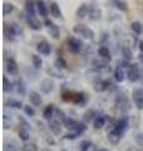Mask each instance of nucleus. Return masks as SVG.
I'll return each instance as SVG.
<instances>
[{
	"label": "nucleus",
	"instance_id": "10",
	"mask_svg": "<svg viewBox=\"0 0 143 151\" xmlns=\"http://www.w3.org/2000/svg\"><path fill=\"white\" fill-rule=\"evenodd\" d=\"M5 33L9 35H11V37H18V35L23 34V30L16 23H11V24H8L5 27Z\"/></svg>",
	"mask_w": 143,
	"mask_h": 151
},
{
	"label": "nucleus",
	"instance_id": "39",
	"mask_svg": "<svg viewBox=\"0 0 143 151\" xmlns=\"http://www.w3.org/2000/svg\"><path fill=\"white\" fill-rule=\"evenodd\" d=\"M134 141H136V144L138 146L143 147V132H137V134L134 135Z\"/></svg>",
	"mask_w": 143,
	"mask_h": 151
},
{
	"label": "nucleus",
	"instance_id": "31",
	"mask_svg": "<svg viewBox=\"0 0 143 151\" xmlns=\"http://www.w3.org/2000/svg\"><path fill=\"white\" fill-rule=\"evenodd\" d=\"M122 55H123V58H124V60L133 59L132 50H131V48H128V47H122Z\"/></svg>",
	"mask_w": 143,
	"mask_h": 151
},
{
	"label": "nucleus",
	"instance_id": "13",
	"mask_svg": "<svg viewBox=\"0 0 143 151\" xmlns=\"http://www.w3.org/2000/svg\"><path fill=\"white\" fill-rule=\"evenodd\" d=\"M5 68H6V72L10 74V76H16L19 73V65L18 63L15 62V59H8L6 60V65H5Z\"/></svg>",
	"mask_w": 143,
	"mask_h": 151
},
{
	"label": "nucleus",
	"instance_id": "40",
	"mask_svg": "<svg viewBox=\"0 0 143 151\" xmlns=\"http://www.w3.org/2000/svg\"><path fill=\"white\" fill-rule=\"evenodd\" d=\"M94 115H95V111H94V110H89L88 112H85V113H84V117H83V120H84L85 122H89L90 120H93Z\"/></svg>",
	"mask_w": 143,
	"mask_h": 151
},
{
	"label": "nucleus",
	"instance_id": "30",
	"mask_svg": "<svg viewBox=\"0 0 143 151\" xmlns=\"http://www.w3.org/2000/svg\"><path fill=\"white\" fill-rule=\"evenodd\" d=\"M3 83H4V86H3V89H4V92L5 93H9V92H11L13 89H14V84L9 81V79L6 77H4L3 78Z\"/></svg>",
	"mask_w": 143,
	"mask_h": 151
},
{
	"label": "nucleus",
	"instance_id": "23",
	"mask_svg": "<svg viewBox=\"0 0 143 151\" xmlns=\"http://www.w3.org/2000/svg\"><path fill=\"white\" fill-rule=\"evenodd\" d=\"M54 111H55V108H54V106H53V105H48V106L45 107L44 112H43V117H44L45 120H48V121L53 120Z\"/></svg>",
	"mask_w": 143,
	"mask_h": 151
},
{
	"label": "nucleus",
	"instance_id": "6",
	"mask_svg": "<svg viewBox=\"0 0 143 151\" xmlns=\"http://www.w3.org/2000/svg\"><path fill=\"white\" fill-rule=\"evenodd\" d=\"M68 48H69V50L72 52V53L77 54V53H79V52L82 50L83 43H82V40L80 39H77V38L72 37V38L68 39Z\"/></svg>",
	"mask_w": 143,
	"mask_h": 151
},
{
	"label": "nucleus",
	"instance_id": "34",
	"mask_svg": "<svg viewBox=\"0 0 143 151\" xmlns=\"http://www.w3.org/2000/svg\"><path fill=\"white\" fill-rule=\"evenodd\" d=\"M85 15H88V5L87 4H83L80 5L77 10V17L78 18H84Z\"/></svg>",
	"mask_w": 143,
	"mask_h": 151
},
{
	"label": "nucleus",
	"instance_id": "7",
	"mask_svg": "<svg viewBox=\"0 0 143 151\" xmlns=\"http://www.w3.org/2000/svg\"><path fill=\"white\" fill-rule=\"evenodd\" d=\"M45 27L48 28V33L51 35V38H54V39H58L59 35H60V30H59V27L54 24L51 20L49 19H46L45 20Z\"/></svg>",
	"mask_w": 143,
	"mask_h": 151
},
{
	"label": "nucleus",
	"instance_id": "22",
	"mask_svg": "<svg viewBox=\"0 0 143 151\" xmlns=\"http://www.w3.org/2000/svg\"><path fill=\"white\" fill-rule=\"evenodd\" d=\"M49 10H50V15H53L54 18H60V17H61L60 8H59V5H58V4H56L55 1H51V3H50Z\"/></svg>",
	"mask_w": 143,
	"mask_h": 151
},
{
	"label": "nucleus",
	"instance_id": "33",
	"mask_svg": "<svg viewBox=\"0 0 143 151\" xmlns=\"http://www.w3.org/2000/svg\"><path fill=\"white\" fill-rule=\"evenodd\" d=\"M3 151H18V145L14 141H6L4 144V149Z\"/></svg>",
	"mask_w": 143,
	"mask_h": 151
},
{
	"label": "nucleus",
	"instance_id": "16",
	"mask_svg": "<svg viewBox=\"0 0 143 151\" xmlns=\"http://www.w3.org/2000/svg\"><path fill=\"white\" fill-rule=\"evenodd\" d=\"M108 63L109 60L108 59H104V58H101V57H98V58H95L92 60V65L93 68L101 70V69H106L108 67Z\"/></svg>",
	"mask_w": 143,
	"mask_h": 151
},
{
	"label": "nucleus",
	"instance_id": "28",
	"mask_svg": "<svg viewBox=\"0 0 143 151\" xmlns=\"http://www.w3.org/2000/svg\"><path fill=\"white\" fill-rule=\"evenodd\" d=\"M131 28H132V30L136 34H139V35L143 34V23H141V22H133Z\"/></svg>",
	"mask_w": 143,
	"mask_h": 151
},
{
	"label": "nucleus",
	"instance_id": "47",
	"mask_svg": "<svg viewBox=\"0 0 143 151\" xmlns=\"http://www.w3.org/2000/svg\"><path fill=\"white\" fill-rule=\"evenodd\" d=\"M99 151H108V150H106V149H101V150H99Z\"/></svg>",
	"mask_w": 143,
	"mask_h": 151
},
{
	"label": "nucleus",
	"instance_id": "27",
	"mask_svg": "<svg viewBox=\"0 0 143 151\" xmlns=\"http://www.w3.org/2000/svg\"><path fill=\"white\" fill-rule=\"evenodd\" d=\"M93 125H94L95 129H102V127H103L104 125H106V116H103V115H98V116L94 119Z\"/></svg>",
	"mask_w": 143,
	"mask_h": 151
},
{
	"label": "nucleus",
	"instance_id": "37",
	"mask_svg": "<svg viewBox=\"0 0 143 151\" xmlns=\"http://www.w3.org/2000/svg\"><path fill=\"white\" fill-rule=\"evenodd\" d=\"M23 151H38V146L34 142H25L21 146Z\"/></svg>",
	"mask_w": 143,
	"mask_h": 151
},
{
	"label": "nucleus",
	"instance_id": "36",
	"mask_svg": "<svg viewBox=\"0 0 143 151\" xmlns=\"http://www.w3.org/2000/svg\"><path fill=\"white\" fill-rule=\"evenodd\" d=\"M31 62H33V65H34V68L36 69H39L41 67V64H43V60L39 55H36V54H33L31 55Z\"/></svg>",
	"mask_w": 143,
	"mask_h": 151
},
{
	"label": "nucleus",
	"instance_id": "18",
	"mask_svg": "<svg viewBox=\"0 0 143 151\" xmlns=\"http://www.w3.org/2000/svg\"><path fill=\"white\" fill-rule=\"evenodd\" d=\"M113 77H114V79H116V82L121 83V82H123V81H124V79H126L127 74H126L124 70H123V68H122V67H117L116 69H114Z\"/></svg>",
	"mask_w": 143,
	"mask_h": 151
},
{
	"label": "nucleus",
	"instance_id": "43",
	"mask_svg": "<svg viewBox=\"0 0 143 151\" xmlns=\"http://www.w3.org/2000/svg\"><path fill=\"white\" fill-rule=\"evenodd\" d=\"M55 64H56V67H58V68H66V62L63 58H58V59H56Z\"/></svg>",
	"mask_w": 143,
	"mask_h": 151
},
{
	"label": "nucleus",
	"instance_id": "26",
	"mask_svg": "<svg viewBox=\"0 0 143 151\" xmlns=\"http://www.w3.org/2000/svg\"><path fill=\"white\" fill-rule=\"evenodd\" d=\"M36 10L41 17H46L48 15V8H46L45 1H36Z\"/></svg>",
	"mask_w": 143,
	"mask_h": 151
},
{
	"label": "nucleus",
	"instance_id": "19",
	"mask_svg": "<svg viewBox=\"0 0 143 151\" xmlns=\"http://www.w3.org/2000/svg\"><path fill=\"white\" fill-rule=\"evenodd\" d=\"M29 101H30V103H31L33 106H40L41 102H43L40 93L34 92V91L29 93Z\"/></svg>",
	"mask_w": 143,
	"mask_h": 151
},
{
	"label": "nucleus",
	"instance_id": "48",
	"mask_svg": "<svg viewBox=\"0 0 143 151\" xmlns=\"http://www.w3.org/2000/svg\"><path fill=\"white\" fill-rule=\"evenodd\" d=\"M137 151H142V150H137Z\"/></svg>",
	"mask_w": 143,
	"mask_h": 151
},
{
	"label": "nucleus",
	"instance_id": "9",
	"mask_svg": "<svg viewBox=\"0 0 143 151\" xmlns=\"http://www.w3.org/2000/svg\"><path fill=\"white\" fill-rule=\"evenodd\" d=\"M128 105H129V102H128V97L126 96L124 93H121V94H118V96L116 97V106L119 108V110H122V111L128 110Z\"/></svg>",
	"mask_w": 143,
	"mask_h": 151
},
{
	"label": "nucleus",
	"instance_id": "4",
	"mask_svg": "<svg viewBox=\"0 0 143 151\" xmlns=\"http://www.w3.org/2000/svg\"><path fill=\"white\" fill-rule=\"evenodd\" d=\"M127 78L131 82H137L142 78V70L138 68L137 64H132L129 65V68L127 70Z\"/></svg>",
	"mask_w": 143,
	"mask_h": 151
},
{
	"label": "nucleus",
	"instance_id": "45",
	"mask_svg": "<svg viewBox=\"0 0 143 151\" xmlns=\"http://www.w3.org/2000/svg\"><path fill=\"white\" fill-rule=\"evenodd\" d=\"M138 48H139V52H141V53H143V40L139 42V44H138Z\"/></svg>",
	"mask_w": 143,
	"mask_h": 151
},
{
	"label": "nucleus",
	"instance_id": "20",
	"mask_svg": "<svg viewBox=\"0 0 143 151\" xmlns=\"http://www.w3.org/2000/svg\"><path fill=\"white\" fill-rule=\"evenodd\" d=\"M49 129L55 135H59L61 132V124L58 120H50L49 121Z\"/></svg>",
	"mask_w": 143,
	"mask_h": 151
},
{
	"label": "nucleus",
	"instance_id": "15",
	"mask_svg": "<svg viewBox=\"0 0 143 151\" xmlns=\"http://www.w3.org/2000/svg\"><path fill=\"white\" fill-rule=\"evenodd\" d=\"M36 50L43 55H49L51 53V45L48 43L46 40H43V42H40V43H38Z\"/></svg>",
	"mask_w": 143,
	"mask_h": 151
},
{
	"label": "nucleus",
	"instance_id": "5",
	"mask_svg": "<svg viewBox=\"0 0 143 151\" xmlns=\"http://www.w3.org/2000/svg\"><path fill=\"white\" fill-rule=\"evenodd\" d=\"M132 100L134 102V105L137 106V108L143 110V88L138 87L134 88L132 92Z\"/></svg>",
	"mask_w": 143,
	"mask_h": 151
},
{
	"label": "nucleus",
	"instance_id": "32",
	"mask_svg": "<svg viewBox=\"0 0 143 151\" xmlns=\"http://www.w3.org/2000/svg\"><path fill=\"white\" fill-rule=\"evenodd\" d=\"M112 4L114 6H116L117 9H119L121 12H127L128 10V5L126 1H119V0H114V1H112Z\"/></svg>",
	"mask_w": 143,
	"mask_h": 151
},
{
	"label": "nucleus",
	"instance_id": "35",
	"mask_svg": "<svg viewBox=\"0 0 143 151\" xmlns=\"http://www.w3.org/2000/svg\"><path fill=\"white\" fill-rule=\"evenodd\" d=\"M14 10V5L11 3H8V1H5L3 4V14H4V17H6V15H9L11 12Z\"/></svg>",
	"mask_w": 143,
	"mask_h": 151
},
{
	"label": "nucleus",
	"instance_id": "44",
	"mask_svg": "<svg viewBox=\"0 0 143 151\" xmlns=\"http://www.w3.org/2000/svg\"><path fill=\"white\" fill-rule=\"evenodd\" d=\"M78 137V135L75 134V132H70V134H66L65 135V139L66 140H75Z\"/></svg>",
	"mask_w": 143,
	"mask_h": 151
},
{
	"label": "nucleus",
	"instance_id": "24",
	"mask_svg": "<svg viewBox=\"0 0 143 151\" xmlns=\"http://www.w3.org/2000/svg\"><path fill=\"white\" fill-rule=\"evenodd\" d=\"M98 55L101 57V58H104V59H108V60H111L112 58V55H111V52H109V49L107 48V47H99L98 48Z\"/></svg>",
	"mask_w": 143,
	"mask_h": 151
},
{
	"label": "nucleus",
	"instance_id": "41",
	"mask_svg": "<svg viewBox=\"0 0 143 151\" xmlns=\"http://www.w3.org/2000/svg\"><path fill=\"white\" fill-rule=\"evenodd\" d=\"M24 112H25V115L26 116H29V117H33L35 115V111H34V108H33L30 105H26V106H24Z\"/></svg>",
	"mask_w": 143,
	"mask_h": 151
},
{
	"label": "nucleus",
	"instance_id": "46",
	"mask_svg": "<svg viewBox=\"0 0 143 151\" xmlns=\"http://www.w3.org/2000/svg\"><path fill=\"white\" fill-rule=\"evenodd\" d=\"M139 60L143 63V53H141V54H139Z\"/></svg>",
	"mask_w": 143,
	"mask_h": 151
},
{
	"label": "nucleus",
	"instance_id": "2",
	"mask_svg": "<svg viewBox=\"0 0 143 151\" xmlns=\"http://www.w3.org/2000/svg\"><path fill=\"white\" fill-rule=\"evenodd\" d=\"M73 32L75 33V34L80 35L82 38H84V39H89L92 40L94 38V32L90 29V28H88L87 25H83V24H77L73 27Z\"/></svg>",
	"mask_w": 143,
	"mask_h": 151
},
{
	"label": "nucleus",
	"instance_id": "17",
	"mask_svg": "<svg viewBox=\"0 0 143 151\" xmlns=\"http://www.w3.org/2000/svg\"><path fill=\"white\" fill-rule=\"evenodd\" d=\"M122 136H123L122 132H119V131H117L116 129H113V130L108 134V141H109L111 144H113V145H117L119 141H121Z\"/></svg>",
	"mask_w": 143,
	"mask_h": 151
},
{
	"label": "nucleus",
	"instance_id": "14",
	"mask_svg": "<svg viewBox=\"0 0 143 151\" xmlns=\"http://www.w3.org/2000/svg\"><path fill=\"white\" fill-rule=\"evenodd\" d=\"M53 89H54V81L53 79L46 78V79H44V81L40 82V91L43 93L48 94V93H50L51 91H53Z\"/></svg>",
	"mask_w": 143,
	"mask_h": 151
},
{
	"label": "nucleus",
	"instance_id": "8",
	"mask_svg": "<svg viewBox=\"0 0 143 151\" xmlns=\"http://www.w3.org/2000/svg\"><path fill=\"white\" fill-rule=\"evenodd\" d=\"M88 15L92 20H99L102 18V10L94 3H92L90 5H88Z\"/></svg>",
	"mask_w": 143,
	"mask_h": 151
},
{
	"label": "nucleus",
	"instance_id": "42",
	"mask_svg": "<svg viewBox=\"0 0 143 151\" xmlns=\"http://www.w3.org/2000/svg\"><path fill=\"white\" fill-rule=\"evenodd\" d=\"M90 146H92V144H90V141H87V140H84V141H82L80 142V145H79V150L80 151H87Z\"/></svg>",
	"mask_w": 143,
	"mask_h": 151
},
{
	"label": "nucleus",
	"instance_id": "21",
	"mask_svg": "<svg viewBox=\"0 0 143 151\" xmlns=\"http://www.w3.org/2000/svg\"><path fill=\"white\" fill-rule=\"evenodd\" d=\"M127 126H128V119H126V117H124V119H121L119 121H117L113 129H116L117 131L122 132V134H124V131H126V129H127Z\"/></svg>",
	"mask_w": 143,
	"mask_h": 151
},
{
	"label": "nucleus",
	"instance_id": "25",
	"mask_svg": "<svg viewBox=\"0 0 143 151\" xmlns=\"http://www.w3.org/2000/svg\"><path fill=\"white\" fill-rule=\"evenodd\" d=\"M35 6H36V3H34V1H26V3H25V12H26V15L35 17Z\"/></svg>",
	"mask_w": 143,
	"mask_h": 151
},
{
	"label": "nucleus",
	"instance_id": "11",
	"mask_svg": "<svg viewBox=\"0 0 143 151\" xmlns=\"http://www.w3.org/2000/svg\"><path fill=\"white\" fill-rule=\"evenodd\" d=\"M21 122H23V125L20 126V129H19V137H20L23 141H28L30 137V132H29L30 127L28 125L26 121L21 120Z\"/></svg>",
	"mask_w": 143,
	"mask_h": 151
},
{
	"label": "nucleus",
	"instance_id": "3",
	"mask_svg": "<svg viewBox=\"0 0 143 151\" xmlns=\"http://www.w3.org/2000/svg\"><path fill=\"white\" fill-rule=\"evenodd\" d=\"M63 100L65 102H72V103H77V105H80L85 101V97L83 93H79V92H65L63 93Z\"/></svg>",
	"mask_w": 143,
	"mask_h": 151
},
{
	"label": "nucleus",
	"instance_id": "29",
	"mask_svg": "<svg viewBox=\"0 0 143 151\" xmlns=\"http://www.w3.org/2000/svg\"><path fill=\"white\" fill-rule=\"evenodd\" d=\"M5 106L6 107H10V108H21L23 107V103L20 101H16L14 98H10L5 102Z\"/></svg>",
	"mask_w": 143,
	"mask_h": 151
},
{
	"label": "nucleus",
	"instance_id": "12",
	"mask_svg": "<svg viewBox=\"0 0 143 151\" xmlns=\"http://www.w3.org/2000/svg\"><path fill=\"white\" fill-rule=\"evenodd\" d=\"M25 22L28 27L30 28L33 30H40L41 29V23L40 20H38L35 17H31V15H26L25 17Z\"/></svg>",
	"mask_w": 143,
	"mask_h": 151
},
{
	"label": "nucleus",
	"instance_id": "38",
	"mask_svg": "<svg viewBox=\"0 0 143 151\" xmlns=\"http://www.w3.org/2000/svg\"><path fill=\"white\" fill-rule=\"evenodd\" d=\"M26 92V86H25V83H24L23 79H19L18 81V93L19 94H21V96H24Z\"/></svg>",
	"mask_w": 143,
	"mask_h": 151
},
{
	"label": "nucleus",
	"instance_id": "1",
	"mask_svg": "<svg viewBox=\"0 0 143 151\" xmlns=\"http://www.w3.org/2000/svg\"><path fill=\"white\" fill-rule=\"evenodd\" d=\"M63 126L65 127L66 130H70V131H74L77 135H80L83 134V132L85 131V129H87V126L80 124V122L75 121L73 119H65V121L63 122Z\"/></svg>",
	"mask_w": 143,
	"mask_h": 151
}]
</instances>
